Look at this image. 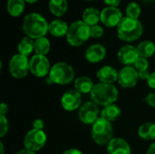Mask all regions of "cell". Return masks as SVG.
<instances>
[{
    "instance_id": "6da1fadb",
    "label": "cell",
    "mask_w": 155,
    "mask_h": 154,
    "mask_svg": "<svg viewBox=\"0 0 155 154\" xmlns=\"http://www.w3.org/2000/svg\"><path fill=\"white\" fill-rule=\"evenodd\" d=\"M49 24L46 19L38 13H30L23 20V31L26 36L32 39L45 37L48 32Z\"/></svg>"
},
{
    "instance_id": "7a4b0ae2",
    "label": "cell",
    "mask_w": 155,
    "mask_h": 154,
    "mask_svg": "<svg viewBox=\"0 0 155 154\" xmlns=\"http://www.w3.org/2000/svg\"><path fill=\"white\" fill-rule=\"evenodd\" d=\"M143 32V24L139 19L124 16L117 26V35L124 42H134L138 40Z\"/></svg>"
},
{
    "instance_id": "3957f363",
    "label": "cell",
    "mask_w": 155,
    "mask_h": 154,
    "mask_svg": "<svg viewBox=\"0 0 155 154\" xmlns=\"http://www.w3.org/2000/svg\"><path fill=\"white\" fill-rule=\"evenodd\" d=\"M91 98L97 105L107 106L113 104L118 98V90L114 84L99 83L94 84Z\"/></svg>"
},
{
    "instance_id": "277c9868",
    "label": "cell",
    "mask_w": 155,
    "mask_h": 154,
    "mask_svg": "<svg viewBox=\"0 0 155 154\" xmlns=\"http://www.w3.org/2000/svg\"><path fill=\"white\" fill-rule=\"evenodd\" d=\"M91 37L90 26L83 20L73 22L69 25L66 34L67 43L72 46H80L84 44Z\"/></svg>"
},
{
    "instance_id": "5b68a950",
    "label": "cell",
    "mask_w": 155,
    "mask_h": 154,
    "mask_svg": "<svg viewBox=\"0 0 155 154\" xmlns=\"http://www.w3.org/2000/svg\"><path fill=\"white\" fill-rule=\"evenodd\" d=\"M49 78L53 84H68L74 78V71L73 67L64 62L54 64L50 70Z\"/></svg>"
},
{
    "instance_id": "8992f818",
    "label": "cell",
    "mask_w": 155,
    "mask_h": 154,
    "mask_svg": "<svg viewBox=\"0 0 155 154\" xmlns=\"http://www.w3.org/2000/svg\"><path fill=\"white\" fill-rule=\"evenodd\" d=\"M114 130L111 123L100 117L92 126V138L100 145L108 144L113 139Z\"/></svg>"
},
{
    "instance_id": "52a82bcc",
    "label": "cell",
    "mask_w": 155,
    "mask_h": 154,
    "mask_svg": "<svg viewBox=\"0 0 155 154\" xmlns=\"http://www.w3.org/2000/svg\"><path fill=\"white\" fill-rule=\"evenodd\" d=\"M30 61L27 56L20 54H15L9 61V71L13 77L21 79L26 76L28 71H30Z\"/></svg>"
},
{
    "instance_id": "ba28073f",
    "label": "cell",
    "mask_w": 155,
    "mask_h": 154,
    "mask_svg": "<svg viewBox=\"0 0 155 154\" xmlns=\"http://www.w3.org/2000/svg\"><path fill=\"white\" fill-rule=\"evenodd\" d=\"M45 143L46 134L43 130L33 129L26 133L24 139V145L25 149L34 152L41 150L45 146Z\"/></svg>"
},
{
    "instance_id": "9c48e42d",
    "label": "cell",
    "mask_w": 155,
    "mask_h": 154,
    "mask_svg": "<svg viewBox=\"0 0 155 154\" xmlns=\"http://www.w3.org/2000/svg\"><path fill=\"white\" fill-rule=\"evenodd\" d=\"M30 72L37 77H44L50 73V63L45 55L35 54L30 59Z\"/></svg>"
},
{
    "instance_id": "30bf717a",
    "label": "cell",
    "mask_w": 155,
    "mask_h": 154,
    "mask_svg": "<svg viewBox=\"0 0 155 154\" xmlns=\"http://www.w3.org/2000/svg\"><path fill=\"white\" fill-rule=\"evenodd\" d=\"M123 18V13L118 7L106 6L101 11V22L107 27H117Z\"/></svg>"
},
{
    "instance_id": "8fae6325",
    "label": "cell",
    "mask_w": 155,
    "mask_h": 154,
    "mask_svg": "<svg viewBox=\"0 0 155 154\" xmlns=\"http://www.w3.org/2000/svg\"><path fill=\"white\" fill-rule=\"evenodd\" d=\"M98 105L94 102H87L84 103L79 110L78 116L84 124H94L99 118Z\"/></svg>"
},
{
    "instance_id": "7c38bea8",
    "label": "cell",
    "mask_w": 155,
    "mask_h": 154,
    "mask_svg": "<svg viewBox=\"0 0 155 154\" xmlns=\"http://www.w3.org/2000/svg\"><path fill=\"white\" fill-rule=\"evenodd\" d=\"M138 73L133 66H125L119 72L118 82L124 88H133L138 81Z\"/></svg>"
},
{
    "instance_id": "4fadbf2b",
    "label": "cell",
    "mask_w": 155,
    "mask_h": 154,
    "mask_svg": "<svg viewBox=\"0 0 155 154\" xmlns=\"http://www.w3.org/2000/svg\"><path fill=\"white\" fill-rule=\"evenodd\" d=\"M82 103L81 93L74 90H69L65 92L61 98V104L63 108L68 112L78 109Z\"/></svg>"
},
{
    "instance_id": "5bb4252c",
    "label": "cell",
    "mask_w": 155,
    "mask_h": 154,
    "mask_svg": "<svg viewBox=\"0 0 155 154\" xmlns=\"http://www.w3.org/2000/svg\"><path fill=\"white\" fill-rule=\"evenodd\" d=\"M117 56L120 63L127 66H131V64H134L135 62L140 57L137 47H134V45L131 44H126L122 46L118 51Z\"/></svg>"
},
{
    "instance_id": "9a60e30c",
    "label": "cell",
    "mask_w": 155,
    "mask_h": 154,
    "mask_svg": "<svg viewBox=\"0 0 155 154\" xmlns=\"http://www.w3.org/2000/svg\"><path fill=\"white\" fill-rule=\"evenodd\" d=\"M105 55H106V49L101 44H92L85 51V59L93 64H96L103 61Z\"/></svg>"
},
{
    "instance_id": "2e32d148",
    "label": "cell",
    "mask_w": 155,
    "mask_h": 154,
    "mask_svg": "<svg viewBox=\"0 0 155 154\" xmlns=\"http://www.w3.org/2000/svg\"><path fill=\"white\" fill-rule=\"evenodd\" d=\"M109 154H131V148L126 141L122 138H113L108 143Z\"/></svg>"
},
{
    "instance_id": "e0dca14e",
    "label": "cell",
    "mask_w": 155,
    "mask_h": 154,
    "mask_svg": "<svg viewBox=\"0 0 155 154\" xmlns=\"http://www.w3.org/2000/svg\"><path fill=\"white\" fill-rule=\"evenodd\" d=\"M118 75L119 72H117L116 69L109 65H105L100 68L97 72V78L101 83L104 84H113L114 82L118 81Z\"/></svg>"
},
{
    "instance_id": "ac0fdd59",
    "label": "cell",
    "mask_w": 155,
    "mask_h": 154,
    "mask_svg": "<svg viewBox=\"0 0 155 154\" xmlns=\"http://www.w3.org/2000/svg\"><path fill=\"white\" fill-rule=\"evenodd\" d=\"M69 29V25L65 21L61 19H54L49 24L48 32L54 37L66 36Z\"/></svg>"
},
{
    "instance_id": "d6986e66",
    "label": "cell",
    "mask_w": 155,
    "mask_h": 154,
    "mask_svg": "<svg viewBox=\"0 0 155 154\" xmlns=\"http://www.w3.org/2000/svg\"><path fill=\"white\" fill-rule=\"evenodd\" d=\"M82 20L90 27L96 25L99 22H101V11L95 7H87L83 13Z\"/></svg>"
},
{
    "instance_id": "ffe728a7",
    "label": "cell",
    "mask_w": 155,
    "mask_h": 154,
    "mask_svg": "<svg viewBox=\"0 0 155 154\" xmlns=\"http://www.w3.org/2000/svg\"><path fill=\"white\" fill-rule=\"evenodd\" d=\"M49 11L56 17L63 16L68 9L67 0H49L48 3Z\"/></svg>"
},
{
    "instance_id": "44dd1931",
    "label": "cell",
    "mask_w": 155,
    "mask_h": 154,
    "mask_svg": "<svg viewBox=\"0 0 155 154\" xmlns=\"http://www.w3.org/2000/svg\"><path fill=\"white\" fill-rule=\"evenodd\" d=\"M122 114V111L116 104H110L105 106L101 113V117L108 122H114L119 119Z\"/></svg>"
},
{
    "instance_id": "7402d4cb",
    "label": "cell",
    "mask_w": 155,
    "mask_h": 154,
    "mask_svg": "<svg viewBox=\"0 0 155 154\" xmlns=\"http://www.w3.org/2000/svg\"><path fill=\"white\" fill-rule=\"evenodd\" d=\"M25 7V0H7L6 10L8 14L14 17L20 16Z\"/></svg>"
},
{
    "instance_id": "603a6c76",
    "label": "cell",
    "mask_w": 155,
    "mask_h": 154,
    "mask_svg": "<svg viewBox=\"0 0 155 154\" xmlns=\"http://www.w3.org/2000/svg\"><path fill=\"white\" fill-rule=\"evenodd\" d=\"M94 83L91 78L87 76H81L78 77L74 81V88L80 93H88L92 92L94 88Z\"/></svg>"
},
{
    "instance_id": "cb8c5ba5",
    "label": "cell",
    "mask_w": 155,
    "mask_h": 154,
    "mask_svg": "<svg viewBox=\"0 0 155 154\" xmlns=\"http://www.w3.org/2000/svg\"><path fill=\"white\" fill-rule=\"evenodd\" d=\"M18 53L22 55L28 56L33 51H35V41L34 39L25 36L23 37L17 44Z\"/></svg>"
},
{
    "instance_id": "d4e9b609",
    "label": "cell",
    "mask_w": 155,
    "mask_h": 154,
    "mask_svg": "<svg viewBox=\"0 0 155 154\" xmlns=\"http://www.w3.org/2000/svg\"><path fill=\"white\" fill-rule=\"evenodd\" d=\"M137 50H138L140 57H143V58L147 59V58H149V57L155 54L154 43L150 41V40L143 41L138 44Z\"/></svg>"
},
{
    "instance_id": "484cf974",
    "label": "cell",
    "mask_w": 155,
    "mask_h": 154,
    "mask_svg": "<svg viewBox=\"0 0 155 154\" xmlns=\"http://www.w3.org/2000/svg\"><path fill=\"white\" fill-rule=\"evenodd\" d=\"M134 67L135 68V70L138 73V76L140 79L143 80H147L150 73H149V62L146 58L143 57H139L138 60L135 62V64H134Z\"/></svg>"
},
{
    "instance_id": "4316f807",
    "label": "cell",
    "mask_w": 155,
    "mask_h": 154,
    "mask_svg": "<svg viewBox=\"0 0 155 154\" xmlns=\"http://www.w3.org/2000/svg\"><path fill=\"white\" fill-rule=\"evenodd\" d=\"M139 136L147 141L155 139V123H145L142 124L138 130Z\"/></svg>"
},
{
    "instance_id": "83f0119b",
    "label": "cell",
    "mask_w": 155,
    "mask_h": 154,
    "mask_svg": "<svg viewBox=\"0 0 155 154\" xmlns=\"http://www.w3.org/2000/svg\"><path fill=\"white\" fill-rule=\"evenodd\" d=\"M50 41L45 36L35 40V53L39 55H46L50 51Z\"/></svg>"
},
{
    "instance_id": "f1b7e54d",
    "label": "cell",
    "mask_w": 155,
    "mask_h": 154,
    "mask_svg": "<svg viewBox=\"0 0 155 154\" xmlns=\"http://www.w3.org/2000/svg\"><path fill=\"white\" fill-rule=\"evenodd\" d=\"M141 12H142L141 6L135 2L129 3L125 9L126 16L130 18H134V19H138L139 16L141 15Z\"/></svg>"
},
{
    "instance_id": "f546056e",
    "label": "cell",
    "mask_w": 155,
    "mask_h": 154,
    "mask_svg": "<svg viewBox=\"0 0 155 154\" xmlns=\"http://www.w3.org/2000/svg\"><path fill=\"white\" fill-rule=\"evenodd\" d=\"M90 32H91V37L93 38H100L104 35V28L99 25L91 26Z\"/></svg>"
},
{
    "instance_id": "4dcf8cb0",
    "label": "cell",
    "mask_w": 155,
    "mask_h": 154,
    "mask_svg": "<svg viewBox=\"0 0 155 154\" xmlns=\"http://www.w3.org/2000/svg\"><path fill=\"white\" fill-rule=\"evenodd\" d=\"M8 131V121L4 115H0V137L3 138Z\"/></svg>"
},
{
    "instance_id": "1f68e13d",
    "label": "cell",
    "mask_w": 155,
    "mask_h": 154,
    "mask_svg": "<svg viewBox=\"0 0 155 154\" xmlns=\"http://www.w3.org/2000/svg\"><path fill=\"white\" fill-rule=\"evenodd\" d=\"M144 102L147 103L150 106L155 107V93H149L144 99Z\"/></svg>"
},
{
    "instance_id": "d6a6232c",
    "label": "cell",
    "mask_w": 155,
    "mask_h": 154,
    "mask_svg": "<svg viewBox=\"0 0 155 154\" xmlns=\"http://www.w3.org/2000/svg\"><path fill=\"white\" fill-rule=\"evenodd\" d=\"M45 127V123L41 119H36L34 121L33 123V129H36V130H43Z\"/></svg>"
},
{
    "instance_id": "836d02e7",
    "label": "cell",
    "mask_w": 155,
    "mask_h": 154,
    "mask_svg": "<svg viewBox=\"0 0 155 154\" xmlns=\"http://www.w3.org/2000/svg\"><path fill=\"white\" fill-rule=\"evenodd\" d=\"M147 83H148V85L153 88V89H155V72L150 74L148 79H147Z\"/></svg>"
},
{
    "instance_id": "e575fe53",
    "label": "cell",
    "mask_w": 155,
    "mask_h": 154,
    "mask_svg": "<svg viewBox=\"0 0 155 154\" xmlns=\"http://www.w3.org/2000/svg\"><path fill=\"white\" fill-rule=\"evenodd\" d=\"M104 2L107 5V6H114L118 7L121 4L122 0H104Z\"/></svg>"
},
{
    "instance_id": "d590c367",
    "label": "cell",
    "mask_w": 155,
    "mask_h": 154,
    "mask_svg": "<svg viewBox=\"0 0 155 154\" xmlns=\"http://www.w3.org/2000/svg\"><path fill=\"white\" fill-rule=\"evenodd\" d=\"M7 112H8V107H7V105H6L5 103H1V106H0V115L5 116V114L7 113Z\"/></svg>"
},
{
    "instance_id": "8d00e7d4",
    "label": "cell",
    "mask_w": 155,
    "mask_h": 154,
    "mask_svg": "<svg viewBox=\"0 0 155 154\" xmlns=\"http://www.w3.org/2000/svg\"><path fill=\"white\" fill-rule=\"evenodd\" d=\"M63 154H83L81 151L77 150V149H69L66 150L65 152H64Z\"/></svg>"
},
{
    "instance_id": "74e56055",
    "label": "cell",
    "mask_w": 155,
    "mask_h": 154,
    "mask_svg": "<svg viewBox=\"0 0 155 154\" xmlns=\"http://www.w3.org/2000/svg\"><path fill=\"white\" fill-rule=\"evenodd\" d=\"M147 154H155V143H153L150 145V147L147 151Z\"/></svg>"
},
{
    "instance_id": "f35d334b",
    "label": "cell",
    "mask_w": 155,
    "mask_h": 154,
    "mask_svg": "<svg viewBox=\"0 0 155 154\" xmlns=\"http://www.w3.org/2000/svg\"><path fill=\"white\" fill-rule=\"evenodd\" d=\"M15 154H35V153L34 152H32V151H29V150L25 149V150H21V151L17 152Z\"/></svg>"
},
{
    "instance_id": "ab89813d",
    "label": "cell",
    "mask_w": 155,
    "mask_h": 154,
    "mask_svg": "<svg viewBox=\"0 0 155 154\" xmlns=\"http://www.w3.org/2000/svg\"><path fill=\"white\" fill-rule=\"evenodd\" d=\"M0 149H1L0 154H4V152H5V150H4V144H3V143H0Z\"/></svg>"
},
{
    "instance_id": "60d3db41",
    "label": "cell",
    "mask_w": 155,
    "mask_h": 154,
    "mask_svg": "<svg viewBox=\"0 0 155 154\" xmlns=\"http://www.w3.org/2000/svg\"><path fill=\"white\" fill-rule=\"evenodd\" d=\"M25 3H28V4H35L37 2V0H25Z\"/></svg>"
},
{
    "instance_id": "b9f144b4",
    "label": "cell",
    "mask_w": 155,
    "mask_h": 154,
    "mask_svg": "<svg viewBox=\"0 0 155 154\" xmlns=\"http://www.w3.org/2000/svg\"><path fill=\"white\" fill-rule=\"evenodd\" d=\"M143 2H146V3H152V2H154L155 0H143Z\"/></svg>"
},
{
    "instance_id": "7bdbcfd3",
    "label": "cell",
    "mask_w": 155,
    "mask_h": 154,
    "mask_svg": "<svg viewBox=\"0 0 155 154\" xmlns=\"http://www.w3.org/2000/svg\"><path fill=\"white\" fill-rule=\"evenodd\" d=\"M84 1H94V0H84Z\"/></svg>"
}]
</instances>
